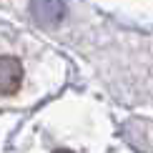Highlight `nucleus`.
<instances>
[{"mask_svg":"<svg viewBox=\"0 0 153 153\" xmlns=\"http://www.w3.org/2000/svg\"><path fill=\"white\" fill-rule=\"evenodd\" d=\"M40 58L30 40L0 30V105H30L45 93L38 88Z\"/></svg>","mask_w":153,"mask_h":153,"instance_id":"1","label":"nucleus"}]
</instances>
